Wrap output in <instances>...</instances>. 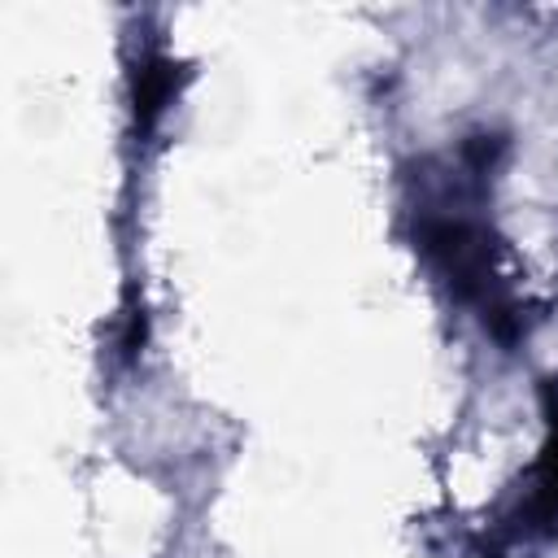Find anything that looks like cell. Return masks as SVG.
Wrapping results in <instances>:
<instances>
[{"mask_svg": "<svg viewBox=\"0 0 558 558\" xmlns=\"http://www.w3.org/2000/svg\"><path fill=\"white\" fill-rule=\"evenodd\" d=\"M170 92H174V65L170 61H144V70L135 74V113L144 126L161 113Z\"/></svg>", "mask_w": 558, "mask_h": 558, "instance_id": "cell-1", "label": "cell"}]
</instances>
